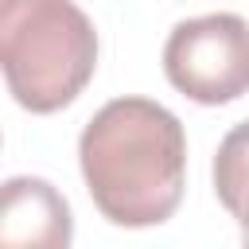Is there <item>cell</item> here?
<instances>
[{"label": "cell", "instance_id": "2", "mask_svg": "<svg viewBox=\"0 0 249 249\" xmlns=\"http://www.w3.org/2000/svg\"><path fill=\"white\" fill-rule=\"evenodd\" d=\"M0 62L16 105L58 113L97 70L93 19L74 0H0Z\"/></svg>", "mask_w": 249, "mask_h": 249}, {"label": "cell", "instance_id": "3", "mask_svg": "<svg viewBox=\"0 0 249 249\" xmlns=\"http://www.w3.org/2000/svg\"><path fill=\"white\" fill-rule=\"evenodd\" d=\"M167 82L198 105H230L249 93V23L233 12L195 16L163 43Z\"/></svg>", "mask_w": 249, "mask_h": 249}, {"label": "cell", "instance_id": "5", "mask_svg": "<svg viewBox=\"0 0 249 249\" xmlns=\"http://www.w3.org/2000/svg\"><path fill=\"white\" fill-rule=\"evenodd\" d=\"M214 195L233 214L241 230H249V121L233 124L214 156Z\"/></svg>", "mask_w": 249, "mask_h": 249}, {"label": "cell", "instance_id": "1", "mask_svg": "<svg viewBox=\"0 0 249 249\" xmlns=\"http://www.w3.org/2000/svg\"><path fill=\"white\" fill-rule=\"evenodd\" d=\"M78 163L101 218L124 230L160 226L187 187L183 121L152 97H113L82 128Z\"/></svg>", "mask_w": 249, "mask_h": 249}, {"label": "cell", "instance_id": "4", "mask_svg": "<svg viewBox=\"0 0 249 249\" xmlns=\"http://www.w3.org/2000/svg\"><path fill=\"white\" fill-rule=\"evenodd\" d=\"M74 237L70 202L39 175H12L0 198V241L31 249H66Z\"/></svg>", "mask_w": 249, "mask_h": 249}, {"label": "cell", "instance_id": "6", "mask_svg": "<svg viewBox=\"0 0 249 249\" xmlns=\"http://www.w3.org/2000/svg\"><path fill=\"white\" fill-rule=\"evenodd\" d=\"M241 241H245V245H249V230H241Z\"/></svg>", "mask_w": 249, "mask_h": 249}]
</instances>
